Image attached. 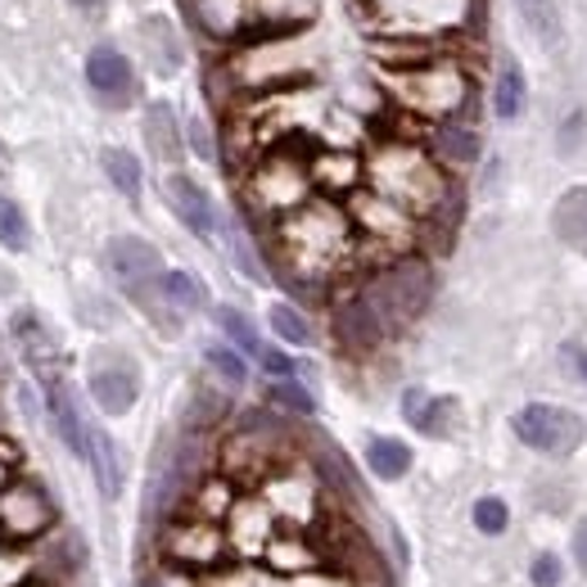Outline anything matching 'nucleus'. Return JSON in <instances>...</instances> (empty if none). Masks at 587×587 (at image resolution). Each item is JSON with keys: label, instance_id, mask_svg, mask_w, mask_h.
Wrapping results in <instances>:
<instances>
[{"label": "nucleus", "instance_id": "obj_1", "mask_svg": "<svg viewBox=\"0 0 587 587\" xmlns=\"http://www.w3.org/2000/svg\"><path fill=\"white\" fill-rule=\"evenodd\" d=\"M353 249V218L339 212L326 199H307L294 212H285L276 227V254L290 276V285L303 290V281H321Z\"/></svg>", "mask_w": 587, "mask_h": 587}, {"label": "nucleus", "instance_id": "obj_2", "mask_svg": "<svg viewBox=\"0 0 587 587\" xmlns=\"http://www.w3.org/2000/svg\"><path fill=\"white\" fill-rule=\"evenodd\" d=\"M370 181H376V195L393 199L398 208H407L412 218H435L439 208H448L452 185L439 172L435 159H425L412 145H389L370 159Z\"/></svg>", "mask_w": 587, "mask_h": 587}, {"label": "nucleus", "instance_id": "obj_3", "mask_svg": "<svg viewBox=\"0 0 587 587\" xmlns=\"http://www.w3.org/2000/svg\"><path fill=\"white\" fill-rule=\"evenodd\" d=\"M366 303L376 307V317L384 321V330H403L412 326L429 298H435V271H429L425 258H393L389 267H380L376 276L366 281Z\"/></svg>", "mask_w": 587, "mask_h": 587}, {"label": "nucleus", "instance_id": "obj_4", "mask_svg": "<svg viewBox=\"0 0 587 587\" xmlns=\"http://www.w3.org/2000/svg\"><path fill=\"white\" fill-rule=\"evenodd\" d=\"M281 470V425L271 416H249L222 448V475L231 484H258Z\"/></svg>", "mask_w": 587, "mask_h": 587}, {"label": "nucleus", "instance_id": "obj_5", "mask_svg": "<svg viewBox=\"0 0 587 587\" xmlns=\"http://www.w3.org/2000/svg\"><path fill=\"white\" fill-rule=\"evenodd\" d=\"M159 555L168 565H181V570L218 574L231 561V547H227V534L212 519L185 515V519H172L168 529L159 534Z\"/></svg>", "mask_w": 587, "mask_h": 587}, {"label": "nucleus", "instance_id": "obj_6", "mask_svg": "<svg viewBox=\"0 0 587 587\" xmlns=\"http://www.w3.org/2000/svg\"><path fill=\"white\" fill-rule=\"evenodd\" d=\"M515 439L524 448H534V452H547V456H570L583 435H587V425L578 412H565V407H551V403H529V407H519L515 412Z\"/></svg>", "mask_w": 587, "mask_h": 587}, {"label": "nucleus", "instance_id": "obj_7", "mask_svg": "<svg viewBox=\"0 0 587 587\" xmlns=\"http://www.w3.org/2000/svg\"><path fill=\"white\" fill-rule=\"evenodd\" d=\"M307 185H313V172H307L298 159H290V154H271V159L254 172L249 181V195L258 208L267 212H294L298 204H307Z\"/></svg>", "mask_w": 587, "mask_h": 587}, {"label": "nucleus", "instance_id": "obj_8", "mask_svg": "<svg viewBox=\"0 0 587 587\" xmlns=\"http://www.w3.org/2000/svg\"><path fill=\"white\" fill-rule=\"evenodd\" d=\"M54 524V502L37 484H23L14 479L5 492H0V534L14 538V542H37L50 534Z\"/></svg>", "mask_w": 587, "mask_h": 587}, {"label": "nucleus", "instance_id": "obj_9", "mask_svg": "<svg viewBox=\"0 0 587 587\" xmlns=\"http://www.w3.org/2000/svg\"><path fill=\"white\" fill-rule=\"evenodd\" d=\"M348 218H353V231L380 240V244H393V249H403V244L416 235V218H412V212L398 208L384 195H376V191H357L353 204H348Z\"/></svg>", "mask_w": 587, "mask_h": 587}, {"label": "nucleus", "instance_id": "obj_10", "mask_svg": "<svg viewBox=\"0 0 587 587\" xmlns=\"http://www.w3.org/2000/svg\"><path fill=\"white\" fill-rule=\"evenodd\" d=\"M276 538V515L262 498H235L227 511V547L240 561H262L267 542Z\"/></svg>", "mask_w": 587, "mask_h": 587}, {"label": "nucleus", "instance_id": "obj_11", "mask_svg": "<svg viewBox=\"0 0 587 587\" xmlns=\"http://www.w3.org/2000/svg\"><path fill=\"white\" fill-rule=\"evenodd\" d=\"M90 398H96V407L105 416H127L140 398V376L127 357H100L90 366V380H86Z\"/></svg>", "mask_w": 587, "mask_h": 587}, {"label": "nucleus", "instance_id": "obj_12", "mask_svg": "<svg viewBox=\"0 0 587 587\" xmlns=\"http://www.w3.org/2000/svg\"><path fill=\"white\" fill-rule=\"evenodd\" d=\"M267 488H262V502L271 506V515L285 524V529H307V524L317 519V488L307 484L303 475H294V470H276V475H267L262 479Z\"/></svg>", "mask_w": 587, "mask_h": 587}, {"label": "nucleus", "instance_id": "obj_13", "mask_svg": "<svg viewBox=\"0 0 587 587\" xmlns=\"http://www.w3.org/2000/svg\"><path fill=\"white\" fill-rule=\"evenodd\" d=\"M105 262H109V271H113L132 294H145V285H159V276H163L159 249H154L149 240H140V235H118V240H109Z\"/></svg>", "mask_w": 587, "mask_h": 587}, {"label": "nucleus", "instance_id": "obj_14", "mask_svg": "<svg viewBox=\"0 0 587 587\" xmlns=\"http://www.w3.org/2000/svg\"><path fill=\"white\" fill-rule=\"evenodd\" d=\"M330 326H334V339H339V348L344 353H353V357H362V353H376L380 344H384V321L376 317V307L366 303V294H353V298H344L334 307V317H330Z\"/></svg>", "mask_w": 587, "mask_h": 587}, {"label": "nucleus", "instance_id": "obj_15", "mask_svg": "<svg viewBox=\"0 0 587 587\" xmlns=\"http://www.w3.org/2000/svg\"><path fill=\"white\" fill-rule=\"evenodd\" d=\"M262 561H267V570H276L281 578H294V574H307V570H321L326 551L307 538L303 529H276V538L262 551Z\"/></svg>", "mask_w": 587, "mask_h": 587}, {"label": "nucleus", "instance_id": "obj_16", "mask_svg": "<svg viewBox=\"0 0 587 587\" xmlns=\"http://www.w3.org/2000/svg\"><path fill=\"white\" fill-rule=\"evenodd\" d=\"M163 195H168V204H172V212L181 218L185 231H195L199 240H208L212 231H218V212H212V199L204 195V185H195L191 176L172 172V176L163 181Z\"/></svg>", "mask_w": 587, "mask_h": 587}, {"label": "nucleus", "instance_id": "obj_17", "mask_svg": "<svg viewBox=\"0 0 587 587\" xmlns=\"http://www.w3.org/2000/svg\"><path fill=\"white\" fill-rule=\"evenodd\" d=\"M86 86L96 90L105 105H127L132 100V64L113 46H96L86 54Z\"/></svg>", "mask_w": 587, "mask_h": 587}, {"label": "nucleus", "instance_id": "obj_18", "mask_svg": "<svg viewBox=\"0 0 587 587\" xmlns=\"http://www.w3.org/2000/svg\"><path fill=\"white\" fill-rule=\"evenodd\" d=\"M46 412H50V425H54V435L69 443L73 456H90V425L82 420L77 412V398L64 380H46Z\"/></svg>", "mask_w": 587, "mask_h": 587}, {"label": "nucleus", "instance_id": "obj_19", "mask_svg": "<svg viewBox=\"0 0 587 587\" xmlns=\"http://www.w3.org/2000/svg\"><path fill=\"white\" fill-rule=\"evenodd\" d=\"M403 416L420 429V435L443 439V435H452V425L461 416V403L456 398H429L425 389H407L403 393Z\"/></svg>", "mask_w": 587, "mask_h": 587}, {"label": "nucleus", "instance_id": "obj_20", "mask_svg": "<svg viewBox=\"0 0 587 587\" xmlns=\"http://www.w3.org/2000/svg\"><path fill=\"white\" fill-rule=\"evenodd\" d=\"M551 231H555V240H561V244L587 254V185H574V191H565L561 199H555Z\"/></svg>", "mask_w": 587, "mask_h": 587}, {"label": "nucleus", "instance_id": "obj_21", "mask_svg": "<svg viewBox=\"0 0 587 587\" xmlns=\"http://www.w3.org/2000/svg\"><path fill=\"white\" fill-rule=\"evenodd\" d=\"M479 154H484V140H479L475 127H461V122H439L435 127V159L466 168V163L479 159Z\"/></svg>", "mask_w": 587, "mask_h": 587}, {"label": "nucleus", "instance_id": "obj_22", "mask_svg": "<svg viewBox=\"0 0 587 587\" xmlns=\"http://www.w3.org/2000/svg\"><path fill=\"white\" fill-rule=\"evenodd\" d=\"M90 470H96V484L100 492L113 502L118 492H122V456H118V443L105 435V429H90Z\"/></svg>", "mask_w": 587, "mask_h": 587}, {"label": "nucleus", "instance_id": "obj_23", "mask_svg": "<svg viewBox=\"0 0 587 587\" xmlns=\"http://www.w3.org/2000/svg\"><path fill=\"white\" fill-rule=\"evenodd\" d=\"M231 506H235V484L227 475H208L191 488V515H199V519L218 524V519H227Z\"/></svg>", "mask_w": 587, "mask_h": 587}, {"label": "nucleus", "instance_id": "obj_24", "mask_svg": "<svg viewBox=\"0 0 587 587\" xmlns=\"http://www.w3.org/2000/svg\"><path fill=\"white\" fill-rule=\"evenodd\" d=\"M366 466H370V475L376 479H403L407 470H412V448L403 443V439H370L366 443Z\"/></svg>", "mask_w": 587, "mask_h": 587}, {"label": "nucleus", "instance_id": "obj_25", "mask_svg": "<svg viewBox=\"0 0 587 587\" xmlns=\"http://www.w3.org/2000/svg\"><path fill=\"white\" fill-rule=\"evenodd\" d=\"M145 140L149 149L159 154L163 163H176L181 159V136H176V118H172V105H149L145 109Z\"/></svg>", "mask_w": 587, "mask_h": 587}, {"label": "nucleus", "instance_id": "obj_26", "mask_svg": "<svg viewBox=\"0 0 587 587\" xmlns=\"http://www.w3.org/2000/svg\"><path fill=\"white\" fill-rule=\"evenodd\" d=\"M524 100H529V86H524V73L515 59H502V73H498V86H492V113L502 122H515L524 113Z\"/></svg>", "mask_w": 587, "mask_h": 587}, {"label": "nucleus", "instance_id": "obj_27", "mask_svg": "<svg viewBox=\"0 0 587 587\" xmlns=\"http://www.w3.org/2000/svg\"><path fill=\"white\" fill-rule=\"evenodd\" d=\"M515 10L524 14V23L534 27V37L547 50H555L565 41V23H561V14H555V0H515Z\"/></svg>", "mask_w": 587, "mask_h": 587}, {"label": "nucleus", "instance_id": "obj_28", "mask_svg": "<svg viewBox=\"0 0 587 587\" xmlns=\"http://www.w3.org/2000/svg\"><path fill=\"white\" fill-rule=\"evenodd\" d=\"M14 339H19V348H23V357L33 362V366H50L54 362V339H50V330L33 317V313H19L14 317Z\"/></svg>", "mask_w": 587, "mask_h": 587}, {"label": "nucleus", "instance_id": "obj_29", "mask_svg": "<svg viewBox=\"0 0 587 587\" xmlns=\"http://www.w3.org/2000/svg\"><path fill=\"white\" fill-rule=\"evenodd\" d=\"M159 294L172 307H181V313H199V307H208V290H204L199 276H191V271H163L159 276Z\"/></svg>", "mask_w": 587, "mask_h": 587}, {"label": "nucleus", "instance_id": "obj_30", "mask_svg": "<svg viewBox=\"0 0 587 587\" xmlns=\"http://www.w3.org/2000/svg\"><path fill=\"white\" fill-rule=\"evenodd\" d=\"M212 321L222 326V334L231 339V348H240L244 357H262V334H258V326L249 321L240 313V307H218V313H212Z\"/></svg>", "mask_w": 587, "mask_h": 587}, {"label": "nucleus", "instance_id": "obj_31", "mask_svg": "<svg viewBox=\"0 0 587 587\" xmlns=\"http://www.w3.org/2000/svg\"><path fill=\"white\" fill-rule=\"evenodd\" d=\"M307 172H313V181L326 185V191H353L357 176H362L353 154H321V159H313Z\"/></svg>", "mask_w": 587, "mask_h": 587}, {"label": "nucleus", "instance_id": "obj_32", "mask_svg": "<svg viewBox=\"0 0 587 587\" xmlns=\"http://www.w3.org/2000/svg\"><path fill=\"white\" fill-rule=\"evenodd\" d=\"M267 321H271L276 339H285V344H294V348H307V344H313V321H307L294 303H271Z\"/></svg>", "mask_w": 587, "mask_h": 587}, {"label": "nucleus", "instance_id": "obj_33", "mask_svg": "<svg viewBox=\"0 0 587 587\" xmlns=\"http://www.w3.org/2000/svg\"><path fill=\"white\" fill-rule=\"evenodd\" d=\"M100 163H105V172H109V181L118 185V191L136 204V199H140V163H136V154H127V149H105Z\"/></svg>", "mask_w": 587, "mask_h": 587}, {"label": "nucleus", "instance_id": "obj_34", "mask_svg": "<svg viewBox=\"0 0 587 587\" xmlns=\"http://www.w3.org/2000/svg\"><path fill=\"white\" fill-rule=\"evenodd\" d=\"M41 561L54 570V574H77L82 565H86V547L77 542V534H50V542H46V555Z\"/></svg>", "mask_w": 587, "mask_h": 587}, {"label": "nucleus", "instance_id": "obj_35", "mask_svg": "<svg viewBox=\"0 0 587 587\" xmlns=\"http://www.w3.org/2000/svg\"><path fill=\"white\" fill-rule=\"evenodd\" d=\"M204 362L218 370V376H222L231 389H244V380H249V362H244V353L231 348V344H208V348H204Z\"/></svg>", "mask_w": 587, "mask_h": 587}, {"label": "nucleus", "instance_id": "obj_36", "mask_svg": "<svg viewBox=\"0 0 587 587\" xmlns=\"http://www.w3.org/2000/svg\"><path fill=\"white\" fill-rule=\"evenodd\" d=\"M0 244L5 249H27V218H23V208L10 199V195H0Z\"/></svg>", "mask_w": 587, "mask_h": 587}, {"label": "nucleus", "instance_id": "obj_37", "mask_svg": "<svg viewBox=\"0 0 587 587\" xmlns=\"http://www.w3.org/2000/svg\"><path fill=\"white\" fill-rule=\"evenodd\" d=\"M267 398L276 407H285V412H294V416H313L317 412V403H313V393H307L298 380H276L271 389H267Z\"/></svg>", "mask_w": 587, "mask_h": 587}, {"label": "nucleus", "instance_id": "obj_38", "mask_svg": "<svg viewBox=\"0 0 587 587\" xmlns=\"http://www.w3.org/2000/svg\"><path fill=\"white\" fill-rule=\"evenodd\" d=\"M227 244H231V258H235V267L249 276V281H267V271H262V262H258V254H254V244L244 240V231H240V222H231L227 227Z\"/></svg>", "mask_w": 587, "mask_h": 587}, {"label": "nucleus", "instance_id": "obj_39", "mask_svg": "<svg viewBox=\"0 0 587 587\" xmlns=\"http://www.w3.org/2000/svg\"><path fill=\"white\" fill-rule=\"evenodd\" d=\"M506 524H511V511L502 498H479L475 502V529L479 534H506Z\"/></svg>", "mask_w": 587, "mask_h": 587}, {"label": "nucleus", "instance_id": "obj_40", "mask_svg": "<svg viewBox=\"0 0 587 587\" xmlns=\"http://www.w3.org/2000/svg\"><path fill=\"white\" fill-rule=\"evenodd\" d=\"M140 587H208V574H195V570H181V565H159Z\"/></svg>", "mask_w": 587, "mask_h": 587}, {"label": "nucleus", "instance_id": "obj_41", "mask_svg": "<svg viewBox=\"0 0 587 587\" xmlns=\"http://www.w3.org/2000/svg\"><path fill=\"white\" fill-rule=\"evenodd\" d=\"M290 587H357V578H353V574H344V570H330V565H321V570L294 574V578H290Z\"/></svg>", "mask_w": 587, "mask_h": 587}, {"label": "nucleus", "instance_id": "obj_42", "mask_svg": "<svg viewBox=\"0 0 587 587\" xmlns=\"http://www.w3.org/2000/svg\"><path fill=\"white\" fill-rule=\"evenodd\" d=\"M33 578V561L23 551H0V587H23Z\"/></svg>", "mask_w": 587, "mask_h": 587}, {"label": "nucleus", "instance_id": "obj_43", "mask_svg": "<svg viewBox=\"0 0 587 587\" xmlns=\"http://www.w3.org/2000/svg\"><path fill=\"white\" fill-rule=\"evenodd\" d=\"M529 578H534V587H561V555H551V551L534 555Z\"/></svg>", "mask_w": 587, "mask_h": 587}, {"label": "nucleus", "instance_id": "obj_44", "mask_svg": "<svg viewBox=\"0 0 587 587\" xmlns=\"http://www.w3.org/2000/svg\"><path fill=\"white\" fill-rule=\"evenodd\" d=\"M258 366L267 370L271 380H294V362L281 353V348H262V357H258Z\"/></svg>", "mask_w": 587, "mask_h": 587}, {"label": "nucleus", "instance_id": "obj_45", "mask_svg": "<svg viewBox=\"0 0 587 587\" xmlns=\"http://www.w3.org/2000/svg\"><path fill=\"white\" fill-rule=\"evenodd\" d=\"M561 357H565V366L574 370V376L587 384V344H565V348H561Z\"/></svg>", "mask_w": 587, "mask_h": 587}, {"label": "nucleus", "instance_id": "obj_46", "mask_svg": "<svg viewBox=\"0 0 587 587\" xmlns=\"http://www.w3.org/2000/svg\"><path fill=\"white\" fill-rule=\"evenodd\" d=\"M14 466H19V452L10 443H0V492L14 484Z\"/></svg>", "mask_w": 587, "mask_h": 587}, {"label": "nucleus", "instance_id": "obj_47", "mask_svg": "<svg viewBox=\"0 0 587 587\" xmlns=\"http://www.w3.org/2000/svg\"><path fill=\"white\" fill-rule=\"evenodd\" d=\"M578 136H583V113H574V118H565V127H561V154H570V149H578Z\"/></svg>", "mask_w": 587, "mask_h": 587}, {"label": "nucleus", "instance_id": "obj_48", "mask_svg": "<svg viewBox=\"0 0 587 587\" xmlns=\"http://www.w3.org/2000/svg\"><path fill=\"white\" fill-rule=\"evenodd\" d=\"M191 145H195V154H199V159H212V136H208V127H204L199 118L191 122Z\"/></svg>", "mask_w": 587, "mask_h": 587}, {"label": "nucleus", "instance_id": "obj_49", "mask_svg": "<svg viewBox=\"0 0 587 587\" xmlns=\"http://www.w3.org/2000/svg\"><path fill=\"white\" fill-rule=\"evenodd\" d=\"M574 561L587 570V519L578 524V534H574Z\"/></svg>", "mask_w": 587, "mask_h": 587}, {"label": "nucleus", "instance_id": "obj_50", "mask_svg": "<svg viewBox=\"0 0 587 587\" xmlns=\"http://www.w3.org/2000/svg\"><path fill=\"white\" fill-rule=\"evenodd\" d=\"M73 5H77V10H100L105 0H73Z\"/></svg>", "mask_w": 587, "mask_h": 587}, {"label": "nucleus", "instance_id": "obj_51", "mask_svg": "<svg viewBox=\"0 0 587 587\" xmlns=\"http://www.w3.org/2000/svg\"><path fill=\"white\" fill-rule=\"evenodd\" d=\"M23 587H41V583H37V578H27V583H23Z\"/></svg>", "mask_w": 587, "mask_h": 587}, {"label": "nucleus", "instance_id": "obj_52", "mask_svg": "<svg viewBox=\"0 0 587 587\" xmlns=\"http://www.w3.org/2000/svg\"><path fill=\"white\" fill-rule=\"evenodd\" d=\"M0 538H5V534H0Z\"/></svg>", "mask_w": 587, "mask_h": 587}]
</instances>
